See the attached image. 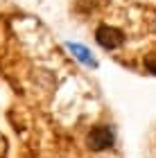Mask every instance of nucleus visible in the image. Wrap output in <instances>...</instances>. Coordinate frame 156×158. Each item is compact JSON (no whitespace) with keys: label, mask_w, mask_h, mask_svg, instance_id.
I'll use <instances>...</instances> for the list:
<instances>
[{"label":"nucleus","mask_w":156,"mask_h":158,"mask_svg":"<svg viewBox=\"0 0 156 158\" xmlns=\"http://www.w3.org/2000/svg\"><path fill=\"white\" fill-rule=\"evenodd\" d=\"M113 142H116V133H113V129L109 124H97V127L91 129L88 135H86V145H88V149H93V152H104Z\"/></svg>","instance_id":"1"},{"label":"nucleus","mask_w":156,"mask_h":158,"mask_svg":"<svg viewBox=\"0 0 156 158\" xmlns=\"http://www.w3.org/2000/svg\"><path fill=\"white\" fill-rule=\"evenodd\" d=\"M95 41H97V45L104 48V50H118V48H122L124 45V32L122 30H118V27H113V25H100L95 30Z\"/></svg>","instance_id":"2"},{"label":"nucleus","mask_w":156,"mask_h":158,"mask_svg":"<svg viewBox=\"0 0 156 158\" xmlns=\"http://www.w3.org/2000/svg\"><path fill=\"white\" fill-rule=\"evenodd\" d=\"M66 48H68V52L75 56L79 63H84L86 68H97V61H95V56L88 52L84 45H79V43H66Z\"/></svg>","instance_id":"3"},{"label":"nucleus","mask_w":156,"mask_h":158,"mask_svg":"<svg viewBox=\"0 0 156 158\" xmlns=\"http://www.w3.org/2000/svg\"><path fill=\"white\" fill-rule=\"evenodd\" d=\"M143 66L145 70L150 75H156V52H150V54H145V59H143Z\"/></svg>","instance_id":"4"}]
</instances>
